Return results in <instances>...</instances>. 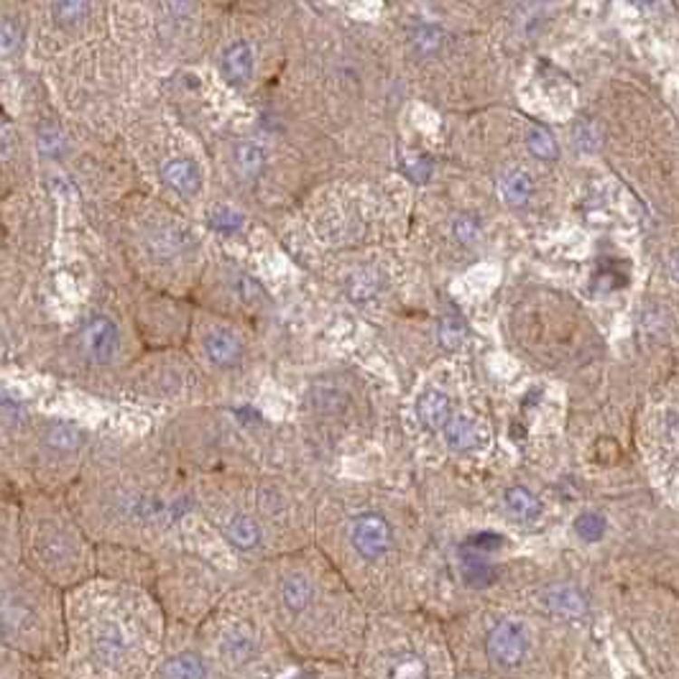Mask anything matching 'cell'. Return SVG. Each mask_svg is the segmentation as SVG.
<instances>
[{
	"instance_id": "1",
	"label": "cell",
	"mask_w": 679,
	"mask_h": 679,
	"mask_svg": "<svg viewBox=\"0 0 679 679\" xmlns=\"http://www.w3.org/2000/svg\"><path fill=\"white\" fill-rule=\"evenodd\" d=\"M169 618L139 585L92 578L67 593L64 679H146L161 656Z\"/></svg>"
},
{
	"instance_id": "2",
	"label": "cell",
	"mask_w": 679,
	"mask_h": 679,
	"mask_svg": "<svg viewBox=\"0 0 679 679\" xmlns=\"http://www.w3.org/2000/svg\"><path fill=\"white\" fill-rule=\"evenodd\" d=\"M297 662L355 665L370 610L330 567L279 562L248 588Z\"/></svg>"
},
{
	"instance_id": "3",
	"label": "cell",
	"mask_w": 679,
	"mask_h": 679,
	"mask_svg": "<svg viewBox=\"0 0 679 679\" xmlns=\"http://www.w3.org/2000/svg\"><path fill=\"white\" fill-rule=\"evenodd\" d=\"M355 666L363 679H457L447 623L425 608L370 616Z\"/></svg>"
},
{
	"instance_id": "4",
	"label": "cell",
	"mask_w": 679,
	"mask_h": 679,
	"mask_svg": "<svg viewBox=\"0 0 679 679\" xmlns=\"http://www.w3.org/2000/svg\"><path fill=\"white\" fill-rule=\"evenodd\" d=\"M197 634L225 679H279L297 662L248 588L227 595Z\"/></svg>"
},
{
	"instance_id": "5",
	"label": "cell",
	"mask_w": 679,
	"mask_h": 679,
	"mask_svg": "<svg viewBox=\"0 0 679 679\" xmlns=\"http://www.w3.org/2000/svg\"><path fill=\"white\" fill-rule=\"evenodd\" d=\"M3 649L39 665H57L67 651V593L29 567L5 569Z\"/></svg>"
},
{
	"instance_id": "6",
	"label": "cell",
	"mask_w": 679,
	"mask_h": 679,
	"mask_svg": "<svg viewBox=\"0 0 679 679\" xmlns=\"http://www.w3.org/2000/svg\"><path fill=\"white\" fill-rule=\"evenodd\" d=\"M146 679H225L213 665L210 654L202 646L197 628L174 626L169 623V634L161 656L156 659L151 674Z\"/></svg>"
},
{
	"instance_id": "7",
	"label": "cell",
	"mask_w": 679,
	"mask_h": 679,
	"mask_svg": "<svg viewBox=\"0 0 679 679\" xmlns=\"http://www.w3.org/2000/svg\"><path fill=\"white\" fill-rule=\"evenodd\" d=\"M531 600H534V608L550 621L575 623L585 618L588 613V598L572 582L541 585L537 593L531 595Z\"/></svg>"
},
{
	"instance_id": "8",
	"label": "cell",
	"mask_w": 679,
	"mask_h": 679,
	"mask_svg": "<svg viewBox=\"0 0 679 679\" xmlns=\"http://www.w3.org/2000/svg\"><path fill=\"white\" fill-rule=\"evenodd\" d=\"M82 345H85V353L95 363H100V366L110 363L118 353V345H120L118 325L105 314H95L82 330Z\"/></svg>"
},
{
	"instance_id": "9",
	"label": "cell",
	"mask_w": 679,
	"mask_h": 679,
	"mask_svg": "<svg viewBox=\"0 0 679 679\" xmlns=\"http://www.w3.org/2000/svg\"><path fill=\"white\" fill-rule=\"evenodd\" d=\"M223 77L233 87H243L253 77V49L248 42H235L225 49L223 57Z\"/></svg>"
},
{
	"instance_id": "10",
	"label": "cell",
	"mask_w": 679,
	"mask_h": 679,
	"mask_svg": "<svg viewBox=\"0 0 679 679\" xmlns=\"http://www.w3.org/2000/svg\"><path fill=\"white\" fill-rule=\"evenodd\" d=\"M164 182L182 197H195L202 189V174L199 167L189 158H171L164 164Z\"/></svg>"
},
{
	"instance_id": "11",
	"label": "cell",
	"mask_w": 679,
	"mask_h": 679,
	"mask_svg": "<svg viewBox=\"0 0 679 679\" xmlns=\"http://www.w3.org/2000/svg\"><path fill=\"white\" fill-rule=\"evenodd\" d=\"M279 679H363L355 665L340 662H294Z\"/></svg>"
},
{
	"instance_id": "12",
	"label": "cell",
	"mask_w": 679,
	"mask_h": 679,
	"mask_svg": "<svg viewBox=\"0 0 679 679\" xmlns=\"http://www.w3.org/2000/svg\"><path fill=\"white\" fill-rule=\"evenodd\" d=\"M416 416L432 432L445 429L450 425V398L437 388H426L425 394L416 398Z\"/></svg>"
},
{
	"instance_id": "13",
	"label": "cell",
	"mask_w": 679,
	"mask_h": 679,
	"mask_svg": "<svg viewBox=\"0 0 679 679\" xmlns=\"http://www.w3.org/2000/svg\"><path fill=\"white\" fill-rule=\"evenodd\" d=\"M205 350H207V358L213 360L215 366L220 368H227V366H235L241 360V342L233 332L227 330H215L205 338Z\"/></svg>"
},
{
	"instance_id": "14",
	"label": "cell",
	"mask_w": 679,
	"mask_h": 679,
	"mask_svg": "<svg viewBox=\"0 0 679 679\" xmlns=\"http://www.w3.org/2000/svg\"><path fill=\"white\" fill-rule=\"evenodd\" d=\"M503 503H506V511L516 521L521 524H534L541 519V501L531 491H526L521 485H513L506 491L503 495Z\"/></svg>"
},
{
	"instance_id": "15",
	"label": "cell",
	"mask_w": 679,
	"mask_h": 679,
	"mask_svg": "<svg viewBox=\"0 0 679 679\" xmlns=\"http://www.w3.org/2000/svg\"><path fill=\"white\" fill-rule=\"evenodd\" d=\"M445 442L453 447V450H473L478 445V429L475 425L465 419V416H457V419H450V425L445 426Z\"/></svg>"
},
{
	"instance_id": "16",
	"label": "cell",
	"mask_w": 679,
	"mask_h": 679,
	"mask_svg": "<svg viewBox=\"0 0 679 679\" xmlns=\"http://www.w3.org/2000/svg\"><path fill=\"white\" fill-rule=\"evenodd\" d=\"M501 189H503V197L511 205H526L529 197H531V192H534V185H531V179H529V174L524 171H509L503 179H501Z\"/></svg>"
},
{
	"instance_id": "17",
	"label": "cell",
	"mask_w": 679,
	"mask_h": 679,
	"mask_svg": "<svg viewBox=\"0 0 679 679\" xmlns=\"http://www.w3.org/2000/svg\"><path fill=\"white\" fill-rule=\"evenodd\" d=\"M235 161H238V167L245 177H258L263 167H266V154H263V148L253 141H245L238 143V148H235Z\"/></svg>"
},
{
	"instance_id": "18",
	"label": "cell",
	"mask_w": 679,
	"mask_h": 679,
	"mask_svg": "<svg viewBox=\"0 0 679 679\" xmlns=\"http://www.w3.org/2000/svg\"><path fill=\"white\" fill-rule=\"evenodd\" d=\"M460 544L467 547V550H473V552H481V554H485V557H493L495 552H501V550H503L506 539H503V534H498V531L483 529V531H473V534H467Z\"/></svg>"
},
{
	"instance_id": "19",
	"label": "cell",
	"mask_w": 679,
	"mask_h": 679,
	"mask_svg": "<svg viewBox=\"0 0 679 679\" xmlns=\"http://www.w3.org/2000/svg\"><path fill=\"white\" fill-rule=\"evenodd\" d=\"M606 516H600V513H595V511H585L580 513L578 519H575V534L582 539V541H588V544H593V541H600L603 534H606Z\"/></svg>"
},
{
	"instance_id": "20",
	"label": "cell",
	"mask_w": 679,
	"mask_h": 679,
	"mask_svg": "<svg viewBox=\"0 0 679 679\" xmlns=\"http://www.w3.org/2000/svg\"><path fill=\"white\" fill-rule=\"evenodd\" d=\"M526 146H529V151L537 156V158H544V161H550L557 156V141H554V136L547 130V128L534 126L529 130V136H526Z\"/></svg>"
},
{
	"instance_id": "21",
	"label": "cell",
	"mask_w": 679,
	"mask_h": 679,
	"mask_svg": "<svg viewBox=\"0 0 679 679\" xmlns=\"http://www.w3.org/2000/svg\"><path fill=\"white\" fill-rule=\"evenodd\" d=\"M445 42V31L435 26V24H426V26H419L414 31V46L422 52V54H432L437 52L439 46Z\"/></svg>"
},
{
	"instance_id": "22",
	"label": "cell",
	"mask_w": 679,
	"mask_h": 679,
	"mask_svg": "<svg viewBox=\"0 0 679 679\" xmlns=\"http://www.w3.org/2000/svg\"><path fill=\"white\" fill-rule=\"evenodd\" d=\"M453 233L454 238L463 243V245H473V243L481 238V223H478V217H473V215H463V217L454 220Z\"/></svg>"
},
{
	"instance_id": "23",
	"label": "cell",
	"mask_w": 679,
	"mask_h": 679,
	"mask_svg": "<svg viewBox=\"0 0 679 679\" xmlns=\"http://www.w3.org/2000/svg\"><path fill=\"white\" fill-rule=\"evenodd\" d=\"M210 225L220 233H235L243 225V215L230 210V207H217L210 213Z\"/></svg>"
},
{
	"instance_id": "24",
	"label": "cell",
	"mask_w": 679,
	"mask_h": 679,
	"mask_svg": "<svg viewBox=\"0 0 679 679\" xmlns=\"http://www.w3.org/2000/svg\"><path fill=\"white\" fill-rule=\"evenodd\" d=\"M39 151L43 156H52V158H57L64 151V139H62V133H59L57 128H43L42 133H39Z\"/></svg>"
},
{
	"instance_id": "25",
	"label": "cell",
	"mask_w": 679,
	"mask_h": 679,
	"mask_svg": "<svg viewBox=\"0 0 679 679\" xmlns=\"http://www.w3.org/2000/svg\"><path fill=\"white\" fill-rule=\"evenodd\" d=\"M49 447H54V450H74L77 445H80V435L70 429V426H54L52 432H49Z\"/></svg>"
},
{
	"instance_id": "26",
	"label": "cell",
	"mask_w": 679,
	"mask_h": 679,
	"mask_svg": "<svg viewBox=\"0 0 679 679\" xmlns=\"http://www.w3.org/2000/svg\"><path fill=\"white\" fill-rule=\"evenodd\" d=\"M439 338L445 345H450L453 348L454 342H460V340L465 338V322L460 320V317H447L442 327H439Z\"/></svg>"
},
{
	"instance_id": "27",
	"label": "cell",
	"mask_w": 679,
	"mask_h": 679,
	"mask_svg": "<svg viewBox=\"0 0 679 679\" xmlns=\"http://www.w3.org/2000/svg\"><path fill=\"white\" fill-rule=\"evenodd\" d=\"M52 11H54L59 21L72 24V21H80L85 15L87 5L85 3H57V5H52Z\"/></svg>"
},
{
	"instance_id": "28",
	"label": "cell",
	"mask_w": 679,
	"mask_h": 679,
	"mask_svg": "<svg viewBox=\"0 0 679 679\" xmlns=\"http://www.w3.org/2000/svg\"><path fill=\"white\" fill-rule=\"evenodd\" d=\"M18 42H21V33L15 31L14 18H3V29H0V52H3V54H11Z\"/></svg>"
},
{
	"instance_id": "29",
	"label": "cell",
	"mask_w": 679,
	"mask_h": 679,
	"mask_svg": "<svg viewBox=\"0 0 679 679\" xmlns=\"http://www.w3.org/2000/svg\"><path fill=\"white\" fill-rule=\"evenodd\" d=\"M376 292V283H373V279H370L368 273H358V276H353V282H350V294H353L355 299H366L370 297Z\"/></svg>"
},
{
	"instance_id": "30",
	"label": "cell",
	"mask_w": 679,
	"mask_h": 679,
	"mask_svg": "<svg viewBox=\"0 0 679 679\" xmlns=\"http://www.w3.org/2000/svg\"><path fill=\"white\" fill-rule=\"evenodd\" d=\"M406 171H409V177L414 182H426L429 179V174H432V164L426 161V158H419V161H411L406 164Z\"/></svg>"
},
{
	"instance_id": "31",
	"label": "cell",
	"mask_w": 679,
	"mask_h": 679,
	"mask_svg": "<svg viewBox=\"0 0 679 679\" xmlns=\"http://www.w3.org/2000/svg\"><path fill=\"white\" fill-rule=\"evenodd\" d=\"M238 292H241V297L245 299V301H253V299L263 297L261 286H258L253 279H248V276H241V279H238Z\"/></svg>"
},
{
	"instance_id": "32",
	"label": "cell",
	"mask_w": 679,
	"mask_h": 679,
	"mask_svg": "<svg viewBox=\"0 0 679 679\" xmlns=\"http://www.w3.org/2000/svg\"><path fill=\"white\" fill-rule=\"evenodd\" d=\"M575 141H578V146L585 148V151H593L595 148V136H593V130H590L588 126H580L578 130H575Z\"/></svg>"
},
{
	"instance_id": "33",
	"label": "cell",
	"mask_w": 679,
	"mask_h": 679,
	"mask_svg": "<svg viewBox=\"0 0 679 679\" xmlns=\"http://www.w3.org/2000/svg\"><path fill=\"white\" fill-rule=\"evenodd\" d=\"M46 679H64V674H62L59 665H46Z\"/></svg>"
},
{
	"instance_id": "34",
	"label": "cell",
	"mask_w": 679,
	"mask_h": 679,
	"mask_svg": "<svg viewBox=\"0 0 679 679\" xmlns=\"http://www.w3.org/2000/svg\"><path fill=\"white\" fill-rule=\"evenodd\" d=\"M669 273H672V279H677L679 282V255L672 258V263H669Z\"/></svg>"
}]
</instances>
